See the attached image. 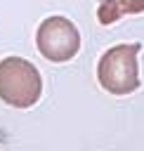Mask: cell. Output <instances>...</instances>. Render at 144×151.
I'll return each mask as SVG.
<instances>
[{"mask_svg": "<svg viewBox=\"0 0 144 151\" xmlns=\"http://www.w3.org/2000/svg\"><path fill=\"white\" fill-rule=\"evenodd\" d=\"M139 42H123L109 47L97 64V80L109 94H130L139 87L137 54Z\"/></svg>", "mask_w": 144, "mask_h": 151, "instance_id": "obj_1", "label": "cell"}, {"mask_svg": "<svg viewBox=\"0 0 144 151\" xmlns=\"http://www.w3.org/2000/svg\"><path fill=\"white\" fill-rule=\"evenodd\" d=\"M42 94L40 71L24 57H5L0 61V99L14 109L33 106Z\"/></svg>", "mask_w": 144, "mask_h": 151, "instance_id": "obj_2", "label": "cell"}, {"mask_svg": "<svg viewBox=\"0 0 144 151\" xmlns=\"http://www.w3.org/2000/svg\"><path fill=\"white\" fill-rule=\"evenodd\" d=\"M35 45H38V52L54 61V64H61V61H68L78 54L80 50V33L76 28V24L66 17H47L38 31H35Z\"/></svg>", "mask_w": 144, "mask_h": 151, "instance_id": "obj_3", "label": "cell"}, {"mask_svg": "<svg viewBox=\"0 0 144 151\" xmlns=\"http://www.w3.org/2000/svg\"><path fill=\"white\" fill-rule=\"evenodd\" d=\"M144 12V0H99L97 7V19L104 26L116 24L125 14H137Z\"/></svg>", "mask_w": 144, "mask_h": 151, "instance_id": "obj_4", "label": "cell"}]
</instances>
